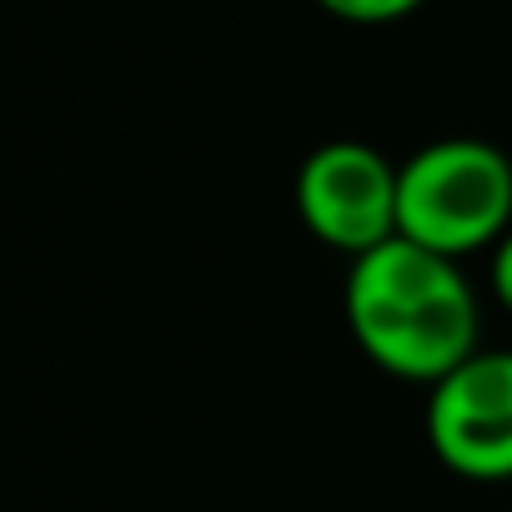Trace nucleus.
<instances>
[{
  "label": "nucleus",
  "mask_w": 512,
  "mask_h": 512,
  "mask_svg": "<svg viewBox=\"0 0 512 512\" xmlns=\"http://www.w3.org/2000/svg\"><path fill=\"white\" fill-rule=\"evenodd\" d=\"M512 231V156L482 136L417 146L397 171V236L442 256L492 251Z\"/></svg>",
  "instance_id": "f03ea898"
},
{
  "label": "nucleus",
  "mask_w": 512,
  "mask_h": 512,
  "mask_svg": "<svg viewBox=\"0 0 512 512\" xmlns=\"http://www.w3.org/2000/svg\"><path fill=\"white\" fill-rule=\"evenodd\" d=\"M422 432L432 457L462 482H512V347H477L427 387Z\"/></svg>",
  "instance_id": "7ed1b4c3"
},
{
  "label": "nucleus",
  "mask_w": 512,
  "mask_h": 512,
  "mask_svg": "<svg viewBox=\"0 0 512 512\" xmlns=\"http://www.w3.org/2000/svg\"><path fill=\"white\" fill-rule=\"evenodd\" d=\"M397 171L367 141H322L297 166L302 226L342 256L377 251L397 236Z\"/></svg>",
  "instance_id": "20e7f679"
},
{
  "label": "nucleus",
  "mask_w": 512,
  "mask_h": 512,
  "mask_svg": "<svg viewBox=\"0 0 512 512\" xmlns=\"http://www.w3.org/2000/svg\"><path fill=\"white\" fill-rule=\"evenodd\" d=\"M342 317L372 367L397 382L432 387L482 347V307L457 256L407 236L352 256Z\"/></svg>",
  "instance_id": "f257e3e1"
},
{
  "label": "nucleus",
  "mask_w": 512,
  "mask_h": 512,
  "mask_svg": "<svg viewBox=\"0 0 512 512\" xmlns=\"http://www.w3.org/2000/svg\"><path fill=\"white\" fill-rule=\"evenodd\" d=\"M312 6H322L332 21H347V26H397L417 16L427 0H312Z\"/></svg>",
  "instance_id": "39448f33"
},
{
  "label": "nucleus",
  "mask_w": 512,
  "mask_h": 512,
  "mask_svg": "<svg viewBox=\"0 0 512 512\" xmlns=\"http://www.w3.org/2000/svg\"><path fill=\"white\" fill-rule=\"evenodd\" d=\"M487 292H492V302L512 317V231L487 251Z\"/></svg>",
  "instance_id": "423d86ee"
}]
</instances>
